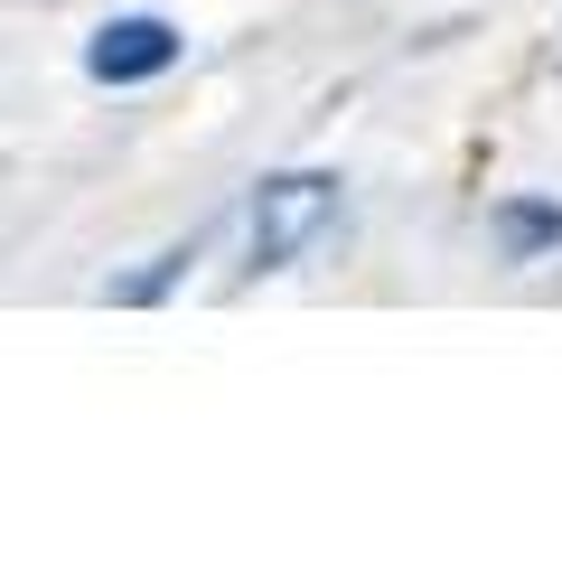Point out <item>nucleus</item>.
I'll list each match as a JSON object with an SVG mask.
<instances>
[{
	"label": "nucleus",
	"instance_id": "nucleus-1",
	"mask_svg": "<svg viewBox=\"0 0 562 562\" xmlns=\"http://www.w3.org/2000/svg\"><path fill=\"white\" fill-rule=\"evenodd\" d=\"M328 225H338V179H328V169H281V179L254 188L244 262H254V272H291L301 254H319Z\"/></svg>",
	"mask_w": 562,
	"mask_h": 562
},
{
	"label": "nucleus",
	"instance_id": "nucleus-2",
	"mask_svg": "<svg viewBox=\"0 0 562 562\" xmlns=\"http://www.w3.org/2000/svg\"><path fill=\"white\" fill-rule=\"evenodd\" d=\"M179 57H188V38L160 10H122V20H103L94 38H85V76L94 85H160Z\"/></svg>",
	"mask_w": 562,
	"mask_h": 562
},
{
	"label": "nucleus",
	"instance_id": "nucleus-3",
	"mask_svg": "<svg viewBox=\"0 0 562 562\" xmlns=\"http://www.w3.org/2000/svg\"><path fill=\"white\" fill-rule=\"evenodd\" d=\"M497 235H506V262H535V254H553V244H562V206L506 198V206H497Z\"/></svg>",
	"mask_w": 562,
	"mask_h": 562
},
{
	"label": "nucleus",
	"instance_id": "nucleus-4",
	"mask_svg": "<svg viewBox=\"0 0 562 562\" xmlns=\"http://www.w3.org/2000/svg\"><path fill=\"white\" fill-rule=\"evenodd\" d=\"M188 262H198V244H169V254L150 262V272L113 281V291H103V301H122V310H150V301H169V291H179V281H188Z\"/></svg>",
	"mask_w": 562,
	"mask_h": 562
}]
</instances>
